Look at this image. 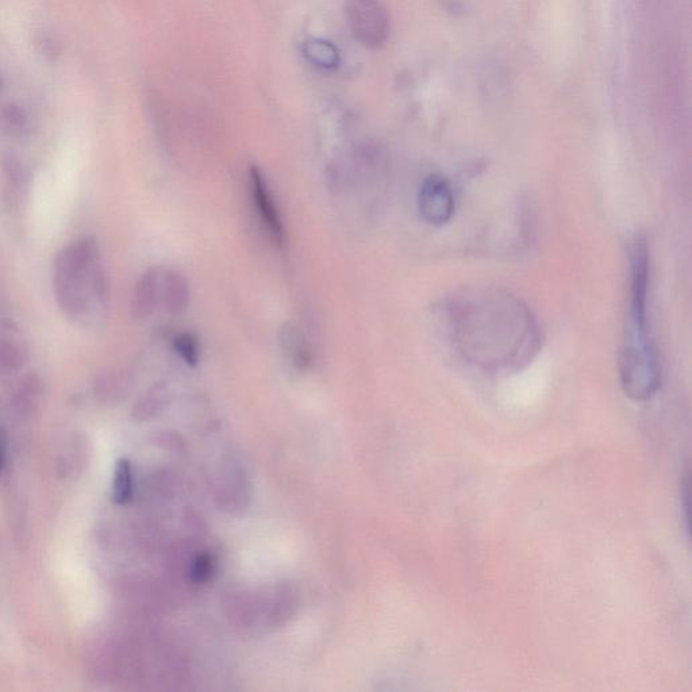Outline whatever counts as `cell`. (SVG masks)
Returning a JSON list of instances; mask_svg holds the SVG:
<instances>
[{
  "label": "cell",
  "mask_w": 692,
  "mask_h": 692,
  "mask_svg": "<svg viewBox=\"0 0 692 692\" xmlns=\"http://www.w3.org/2000/svg\"><path fill=\"white\" fill-rule=\"evenodd\" d=\"M130 383L129 374L125 371H110L106 374L99 376L98 382H96V390L103 397H117L119 394H123L128 390Z\"/></svg>",
  "instance_id": "obj_15"
},
{
  "label": "cell",
  "mask_w": 692,
  "mask_h": 692,
  "mask_svg": "<svg viewBox=\"0 0 692 692\" xmlns=\"http://www.w3.org/2000/svg\"><path fill=\"white\" fill-rule=\"evenodd\" d=\"M346 18L360 45L378 51L390 37V15L382 0H348Z\"/></svg>",
  "instance_id": "obj_4"
},
{
  "label": "cell",
  "mask_w": 692,
  "mask_h": 692,
  "mask_svg": "<svg viewBox=\"0 0 692 692\" xmlns=\"http://www.w3.org/2000/svg\"><path fill=\"white\" fill-rule=\"evenodd\" d=\"M280 346L284 355L290 359L291 364L299 371H307L313 364V352H311L309 342L305 334L295 325L286 324L280 329Z\"/></svg>",
  "instance_id": "obj_9"
},
{
  "label": "cell",
  "mask_w": 692,
  "mask_h": 692,
  "mask_svg": "<svg viewBox=\"0 0 692 692\" xmlns=\"http://www.w3.org/2000/svg\"><path fill=\"white\" fill-rule=\"evenodd\" d=\"M649 252L642 238L632 249L629 317L620 357V378L626 397L647 402L661 384V367L648 325Z\"/></svg>",
  "instance_id": "obj_2"
},
{
  "label": "cell",
  "mask_w": 692,
  "mask_h": 692,
  "mask_svg": "<svg viewBox=\"0 0 692 692\" xmlns=\"http://www.w3.org/2000/svg\"><path fill=\"white\" fill-rule=\"evenodd\" d=\"M453 336L472 363L494 371L528 364L537 353L540 334L532 313L501 291L463 295L452 307Z\"/></svg>",
  "instance_id": "obj_1"
},
{
  "label": "cell",
  "mask_w": 692,
  "mask_h": 692,
  "mask_svg": "<svg viewBox=\"0 0 692 692\" xmlns=\"http://www.w3.org/2000/svg\"><path fill=\"white\" fill-rule=\"evenodd\" d=\"M28 357V349L21 341L13 340V338L0 340V372L5 374L18 372L19 369L25 367Z\"/></svg>",
  "instance_id": "obj_12"
},
{
  "label": "cell",
  "mask_w": 692,
  "mask_h": 692,
  "mask_svg": "<svg viewBox=\"0 0 692 692\" xmlns=\"http://www.w3.org/2000/svg\"><path fill=\"white\" fill-rule=\"evenodd\" d=\"M249 184H251V194L253 203L256 205L257 213L261 221L268 230L269 236L275 244H284V226L280 217L278 206H276L274 195L269 190L268 182L265 180L263 172L257 167L249 169Z\"/></svg>",
  "instance_id": "obj_6"
},
{
  "label": "cell",
  "mask_w": 692,
  "mask_h": 692,
  "mask_svg": "<svg viewBox=\"0 0 692 692\" xmlns=\"http://www.w3.org/2000/svg\"><path fill=\"white\" fill-rule=\"evenodd\" d=\"M303 55L315 67L326 69V71H333L340 67V51L332 41L324 40V38H307L303 44Z\"/></svg>",
  "instance_id": "obj_10"
},
{
  "label": "cell",
  "mask_w": 692,
  "mask_h": 692,
  "mask_svg": "<svg viewBox=\"0 0 692 692\" xmlns=\"http://www.w3.org/2000/svg\"><path fill=\"white\" fill-rule=\"evenodd\" d=\"M165 403H167V388L164 384H156L140 399L134 411L138 417H151V415L159 413Z\"/></svg>",
  "instance_id": "obj_17"
},
{
  "label": "cell",
  "mask_w": 692,
  "mask_h": 692,
  "mask_svg": "<svg viewBox=\"0 0 692 692\" xmlns=\"http://www.w3.org/2000/svg\"><path fill=\"white\" fill-rule=\"evenodd\" d=\"M173 349L188 367H196L201 359L198 338L192 333L183 332L173 338Z\"/></svg>",
  "instance_id": "obj_16"
},
{
  "label": "cell",
  "mask_w": 692,
  "mask_h": 692,
  "mask_svg": "<svg viewBox=\"0 0 692 692\" xmlns=\"http://www.w3.org/2000/svg\"><path fill=\"white\" fill-rule=\"evenodd\" d=\"M2 172L7 186L13 188L14 192L22 195L23 192L28 191L30 183L29 171L18 156L13 155V153L3 155Z\"/></svg>",
  "instance_id": "obj_13"
},
{
  "label": "cell",
  "mask_w": 692,
  "mask_h": 692,
  "mask_svg": "<svg viewBox=\"0 0 692 692\" xmlns=\"http://www.w3.org/2000/svg\"><path fill=\"white\" fill-rule=\"evenodd\" d=\"M213 559L207 553L199 555L194 560L191 568V579L195 583H205L213 574Z\"/></svg>",
  "instance_id": "obj_18"
},
{
  "label": "cell",
  "mask_w": 692,
  "mask_h": 692,
  "mask_svg": "<svg viewBox=\"0 0 692 692\" xmlns=\"http://www.w3.org/2000/svg\"><path fill=\"white\" fill-rule=\"evenodd\" d=\"M133 471L128 459L118 460L113 479V501L117 505H128L133 499Z\"/></svg>",
  "instance_id": "obj_14"
},
{
  "label": "cell",
  "mask_w": 692,
  "mask_h": 692,
  "mask_svg": "<svg viewBox=\"0 0 692 692\" xmlns=\"http://www.w3.org/2000/svg\"><path fill=\"white\" fill-rule=\"evenodd\" d=\"M3 91V78L2 75H0V94H2Z\"/></svg>",
  "instance_id": "obj_20"
},
{
  "label": "cell",
  "mask_w": 692,
  "mask_h": 692,
  "mask_svg": "<svg viewBox=\"0 0 692 692\" xmlns=\"http://www.w3.org/2000/svg\"><path fill=\"white\" fill-rule=\"evenodd\" d=\"M103 274L101 251L94 237L82 238L57 253L53 288L57 303L68 318L86 317L96 302L94 284Z\"/></svg>",
  "instance_id": "obj_3"
},
{
  "label": "cell",
  "mask_w": 692,
  "mask_h": 692,
  "mask_svg": "<svg viewBox=\"0 0 692 692\" xmlns=\"http://www.w3.org/2000/svg\"><path fill=\"white\" fill-rule=\"evenodd\" d=\"M6 464V436L3 430L0 429V476L3 474Z\"/></svg>",
  "instance_id": "obj_19"
},
{
  "label": "cell",
  "mask_w": 692,
  "mask_h": 692,
  "mask_svg": "<svg viewBox=\"0 0 692 692\" xmlns=\"http://www.w3.org/2000/svg\"><path fill=\"white\" fill-rule=\"evenodd\" d=\"M163 269L149 268L138 280L132 301V314L136 319H146L155 313L161 303Z\"/></svg>",
  "instance_id": "obj_7"
},
{
  "label": "cell",
  "mask_w": 692,
  "mask_h": 692,
  "mask_svg": "<svg viewBox=\"0 0 692 692\" xmlns=\"http://www.w3.org/2000/svg\"><path fill=\"white\" fill-rule=\"evenodd\" d=\"M161 305L172 315H179L190 305V284L186 276L176 269L163 271L161 280Z\"/></svg>",
  "instance_id": "obj_8"
},
{
  "label": "cell",
  "mask_w": 692,
  "mask_h": 692,
  "mask_svg": "<svg viewBox=\"0 0 692 692\" xmlns=\"http://www.w3.org/2000/svg\"><path fill=\"white\" fill-rule=\"evenodd\" d=\"M418 209L426 224H448L455 214V195L448 180L440 175L426 178L419 190Z\"/></svg>",
  "instance_id": "obj_5"
},
{
  "label": "cell",
  "mask_w": 692,
  "mask_h": 692,
  "mask_svg": "<svg viewBox=\"0 0 692 692\" xmlns=\"http://www.w3.org/2000/svg\"><path fill=\"white\" fill-rule=\"evenodd\" d=\"M30 117L28 111L17 103H10L0 110V130L6 136L19 138L29 132Z\"/></svg>",
  "instance_id": "obj_11"
}]
</instances>
